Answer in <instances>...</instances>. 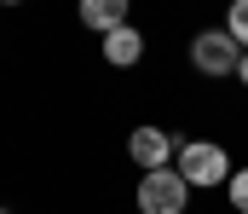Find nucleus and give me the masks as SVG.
<instances>
[{
  "label": "nucleus",
  "instance_id": "nucleus-2",
  "mask_svg": "<svg viewBox=\"0 0 248 214\" xmlns=\"http://www.w3.org/2000/svg\"><path fill=\"white\" fill-rule=\"evenodd\" d=\"M190 203V185L179 168H156L139 180V214H185Z\"/></svg>",
  "mask_w": 248,
  "mask_h": 214
},
{
  "label": "nucleus",
  "instance_id": "nucleus-1",
  "mask_svg": "<svg viewBox=\"0 0 248 214\" xmlns=\"http://www.w3.org/2000/svg\"><path fill=\"white\" fill-rule=\"evenodd\" d=\"M173 168L185 174L190 191H214V185L231 180V156H225V145H214V139H185L173 150Z\"/></svg>",
  "mask_w": 248,
  "mask_h": 214
},
{
  "label": "nucleus",
  "instance_id": "nucleus-4",
  "mask_svg": "<svg viewBox=\"0 0 248 214\" xmlns=\"http://www.w3.org/2000/svg\"><path fill=\"white\" fill-rule=\"evenodd\" d=\"M173 150H179V145L168 139L162 128H133V133H127V156H133L144 174H156V168H173Z\"/></svg>",
  "mask_w": 248,
  "mask_h": 214
},
{
  "label": "nucleus",
  "instance_id": "nucleus-8",
  "mask_svg": "<svg viewBox=\"0 0 248 214\" xmlns=\"http://www.w3.org/2000/svg\"><path fill=\"white\" fill-rule=\"evenodd\" d=\"M231 203L248 214V168H237V174H231Z\"/></svg>",
  "mask_w": 248,
  "mask_h": 214
},
{
  "label": "nucleus",
  "instance_id": "nucleus-3",
  "mask_svg": "<svg viewBox=\"0 0 248 214\" xmlns=\"http://www.w3.org/2000/svg\"><path fill=\"white\" fill-rule=\"evenodd\" d=\"M237 58H243V47H237L225 29H202V35L190 41V64L202 75H214V81H219V75H237Z\"/></svg>",
  "mask_w": 248,
  "mask_h": 214
},
{
  "label": "nucleus",
  "instance_id": "nucleus-5",
  "mask_svg": "<svg viewBox=\"0 0 248 214\" xmlns=\"http://www.w3.org/2000/svg\"><path fill=\"white\" fill-rule=\"evenodd\" d=\"M144 58V35L133 29V23H122V29H110L104 35V64H116V70H133Z\"/></svg>",
  "mask_w": 248,
  "mask_h": 214
},
{
  "label": "nucleus",
  "instance_id": "nucleus-6",
  "mask_svg": "<svg viewBox=\"0 0 248 214\" xmlns=\"http://www.w3.org/2000/svg\"><path fill=\"white\" fill-rule=\"evenodd\" d=\"M81 23L98 29V35L122 29V23H127V0H81Z\"/></svg>",
  "mask_w": 248,
  "mask_h": 214
},
{
  "label": "nucleus",
  "instance_id": "nucleus-11",
  "mask_svg": "<svg viewBox=\"0 0 248 214\" xmlns=\"http://www.w3.org/2000/svg\"><path fill=\"white\" fill-rule=\"evenodd\" d=\"M0 214H6V209H0Z\"/></svg>",
  "mask_w": 248,
  "mask_h": 214
},
{
  "label": "nucleus",
  "instance_id": "nucleus-7",
  "mask_svg": "<svg viewBox=\"0 0 248 214\" xmlns=\"http://www.w3.org/2000/svg\"><path fill=\"white\" fill-rule=\"evenodd\" d=\"M225 35L248 52V0H231V12H225Z\"/></svg>",
  "mask_w": 248,
  "mask_h": 214
},
{
  "label": "nucleus",
  "instance_id": "nucleus-10",
  "mask_svg": "<svg viewBox=\"0 0 248 214\" xmlns=\"http://www.w3.org/2000/svg\"><path fill=\"white\" fill-rule=\"evenodd\" d=\"M0 6H17V0H0Z\"/></svg>",
  "mask_w": 248,
  "mask_h": 214
},
{
  "label": "nucleus",
  "instance_id": "nucleus-9",
  "mask_svg": "<svg viewBox=\"0 0 248 214\" xmlns=\"http://www.w3.org/2000/svg\"><path fill=\"white\" fill-rule=\"evenodd\" d=\"M237 81H243V87H248V52H243V58H237Z\"/></svg>",
  "mask_w": 248,
  "mask_h": 214
}]
</instances>
